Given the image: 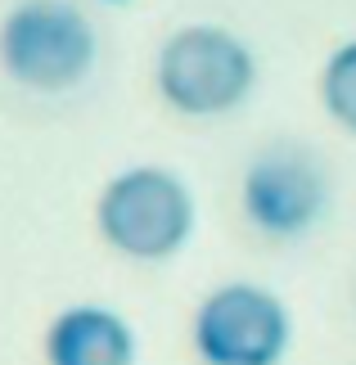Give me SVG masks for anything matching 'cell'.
<instances>
[{
    "instance_id": "cell-1",
    "label": "cell",
    "mask_w": 356,
    "mask_h": 365,
    "mask_svg": "<svg viewBox=\"0 0 356 365\" xmlns=\"http://www.w3.org/2000/svg\"><path fill=\"white\" fill-rule=\"evenodd\" d=\"M0 59L32 91H63L95 63V32L63 0H23L0 27Z\"/></svg>"
},
{
    "instance_id": "cell-2",
    "label": "cell",
    "mask_w": 356,
    "mask_h": 365,
    "mask_svg": "<svg viewBox=\"0 0 356 365\" xmlns=\"http://www.w3.org/2000/svg\"><path fill=\"white\" fill-rule=\"evenodd\" d=\"M194 203L172 172L158 167H136L122 172L99 199V230L113 248L126 257H172L190 240Z\"/></svg>"
},
{
    "instance_id": "cell-3",
    "label": "cell",
    "mask_w": 356,
    "mask_h": 365,
    "mask_svg": "<svg viewBox=\"0 0 356 365\" xmlns=\"http://www.w3.org/2000/svg\"><path fill=\"white\" fill-rule=\"evenodd\" d=\"M158 86L180 113H225L253 86V54L221 27H185L163 46Z\"/></svg>"
},
{
    "instance_id": "cell-4",
    "label": "cell",
    "mask_w": 356,
    "mask_h": 365,
    "mask_svg": "<svg viewBox=\"0 0 356 365\" xmlns=\"http://www.w3.org/2000/svg\"><path fill=\"white\" fill-rule=\"evenodd\" d=\"M194 347L208 365H275L289 347V316L266 289L225 284L198 307Z\"/></svg>"
},
{
    "instance_id": "cell-5",
    "label": "cell",
    "mask_w": 356,
    "mask_h": 365,
    "mask_svg": "<svg viewBox=\"0 0 356 365\" xmlns=\"http://www.w3.org/2000/svg\"><path fill=\"white\" fill-rule=\"evenodd\" d=\"M325 199H330V185H325L320 163L293 145L266 149L244 176L248 221L270 240H293V235L311 230L325 212Z\"/></svg>"
},
{
    "instance_id": "cell-6",
    "label": "cell",
    "mask_w": 356,
    "mask_h": 365,
    "mask_svg": "<svg viewBox=\"0 0 356 365\" xmlns=\"http://www.w3.org/2000/svg\"><path fill=\"white\" fill-rule=\"evenodd\" d=\"M50 365H131L136 339L122 316L104 307H68L46 334Z\"/></svg>"
},
{
    "instance_id": "cell-7",
    "label": "cell",
    "mask_w": 356,
    "mask_h": 365,
    "mask_svg": "<svg viewBox=\"0 0 356 365\" xmlns=\"http://www.w3.org/2000/svg\"><path fill=\"white\" fill-rule=\"evenodd\" d=\"M325 108L347 131H356V41L338 50L330 59V68H325Z\"/></svg>"
}]
</instances>
